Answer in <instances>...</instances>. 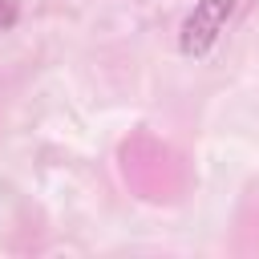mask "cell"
<instances>
[{
	"instance_id": "6da1fadb",
	"label": "cell",
	"mask_w": 259,
	"mask_h": 259,
	"mask_svg": "<svg viewBox=\"0 0 259 259\" xmlns=\"http://www.w3.org/2000/svg\"><path fill=\"white\" fill-rule=\"evenodd\" d=\"M231 8H235V0H198L194 12H190L186 24H182V53H190V57L206 53V49L214 45V36L223 32Z\"/></svg>"
},
{
	"instance_id": "7a4b0ae2",
	"label": "cell",
	"mask_w": 259,
	"mask_h": 259,
	"mask_svg": "<svg viewBox=\"0 0 259 259\" xmlns=\"http://www.w3.org/2000/svg\"><path fill=\"white\" fill-rule=\"evenodd\" d=\"M16 20V8H12V0H0V24H12Z\"/></svg>"
}]
</instances>
